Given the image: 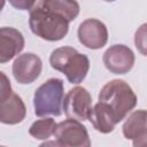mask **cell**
Instances as JSON below:
<instances>
[{"mask_svg": "<svg viewBox=\"0 0 147 147\" xmlns=\"http://www.w3.org/2000/svg\"><path fill=\"white\" fill-rule=\"evenodd\" d=\"M29 11L32 33L47 41H57L67 36L69 23L79 14V5L70 0H37Z\"/></svg>", "mask_w": 147, "mask_h": 147, "instance_id": "cell-1", "label": "cell"}, {"mask_svg": "<svg viewBox=\"0 0 147 147\" xmlns=\"http://www.w3.org/2000/svg\"><path fill=\"white\" fill-rule=\"evenodd\" d=\"M99 102L107 109L117 124L136 107L137 95L125 80L113 79L101 88Z\"/></svg>", "mask_w": 147, "mask_h": 147, "instance_id": "cell-2", "label": "cell"}, {"mask_svg": "<svg viewBox=\"0 0 147 147\" xmlns=\"http://www.w3.org/2000/svg\"><path fill=\"white\" fill-rule=\"evenodd\" d=\"M49 64L53 69L64 74L71 84L82 83L90 70L88 57L71 46L55 48L51 53Z\"/></svg>", "mask_w": 147, "mask_h": 147, "instance_id": "cell-3", "label": "cell"}, {"mask_svg": "<svg viewBox=\"0 0 147 147\" xmlns=\"http://www.w3.org/2000/svg\"><path fill=\"white\" fill-rule=\"evenodd\" d=\"M63 80L60 78H49L42 83L34 92L33 107L36 116H60L63 110Z\"/></svg>", "mask_w": 147, "mask_h": 147, "instance_id": "cell-4", "label": "cell"}, {"mask_svg": "<svg viewBox=\"0 0 147 147\" xmlns=\"http://www.w3.org/2000/svg\"><path fill=\"white\" fill-rule=\"evenodd\" d=\"M92 109V96L85 87L75 86L64 95L63 111L69 119L78 122L87 121Z\"/></svg>", "mask_w": 147, "mask_h": 147, "instance_id": "cell-5", "label": "cell"}, {"mask_svg": "<svg viewBox=\"0 0 147 147\" xmlns=\"http://www.w3.org/2000/svg\"><path fill=\"white\" fill-rule=\"evenodd\" d=\"M54 137L63 147H91L86 127L78 121L64 119L56 126Z\"/></svg>", "mask_w": 147, "mask_h": 147, "instance_id": "cell-6", "label": "cell"}, {"mask_svg": "<svg viewBox=\"0 0 147 147\" xmlns=\"http://www.w3.org/2000/svg\"><path fill=\"white\" fill-rule=\"evenodd\" d=\"M102 61L105 67L111 74L123 75L133 68L136 57L130 47L122 44H116L110 46L103 53Z\"/></svg>", "mask_w": 147, "mask_h": 147, "instance_id": "cell-7", "label": "cell"}, {"mask_svg": "<svg viewBox=\"0 0 147 147\" xmlns=\"http://www.w3.org/2000/svg\"><path fill=\"white\" fill-rule=\"evenodd\" d=\"M79 42L90 48H102L108 41V30L105 23L96 18H87L83 21L77 30Z\"/></svg>", "mask_w": 147, "mask_h": 147, "instance_id": "cell-8", "label": "cell"}, {"mask_svg": "<svg viewBox=\"0 0 147 147\" xmlns=\"http://www.w3.org/2000/svg\"><path fill=\"white\" fill-rule=\"evenodd\" d=\"M42 70L41 59L34 53L18 55L11 67L13 76L20 84H31L40 76Z\"/></svg>", "mask_w": 147, "mask_h": 147, "instance_id": "cell-9", "label": "cell"}, {"mask_svg": "<svg viewBox=\"0 0 147 147\" xmlns=\"http://www.w3.org/2000/svg\"><path fill=\"white\" fill-rule=\"evenodd\" d=\"M25 45L21 31L15 28L3 26L0 29V62L6 63L18 55Z\"/></svg>", "mask_w": 147, "mask_h": 147, "instance_id": "cell-10", "label": "cell"}, {"mask_svg": "<svg viewBox=\"0 0 147 147\" xmlns=\"http://www.w3.org/2000/svg\"><path fill=\"white\" fill-rule=\"evenodd\" d=\"M26 115V108L22 98L13 93L8 98L0 100V121L3 124H18Z\"/></svg>", "mask_w": 147, "mask_h": 147, "instance_id": "cell-11", "label": "cell"}, {"mask_svg": "<svg viewBox=\"0 0 147 147\" xmlns=\"http://www.w3.org/2000/svg\"><path fill=\"white\" fill-rule=\"evenodd\" d=\"M123 136L129 140H134L147 131V110L138 109L132 111L122 126Z\"/></svg>", "mask_w": 147, "mask_h": 147, "instance_id": "cell-12", "label": "cell"}, {"mask_svg": "<svg viewBox=\"0 0 147 147\" xmlns=\"http://www.w3.org/2000/svg\"><path fill=\"white\" fill-rule=\"evenodd\" d=\"M88 121L91 122L93 127L101 133L113 132L115 129V125H116L111 115L107 111V109L100 102L94 105V107L91 111V115L88 117Z\"/></svg>", "mask_w": 147, "mask_h": 147, "instance_id": "cell-13", "label": "cell"}, {"mask_svg": "<svg viewBox=\"0 0 147 147\" xmlns=\"http://www.w3.org/2000/svg\"><path fill=\"white\" fill-rule=\"evenodd\" d=\"M56 126L57 124L53 118L45 117L33 122L29 129V133L31 137L38 140H47L51 136H54Z\"/></svg>", "mask_w": 147, "mask_h": 147, "instance_id": "cell-14", "label": "cell"}, {"mask_svg": "<svg viewBox=\"0 0 147 147\" xmlns=\"http://www.w3.org/2000/svg\"><path fill=\"white\" fill-rule=\"evenodd\" d=\"M134 45L138 52L147 56V23L141 24L134 33Z\"/></svg>", "mask_w": 147, "mask_h": 147, "instance_id": "cell-15", "label": "cell"}, {"mask_svg": "<svg viewBox=\"0 0 147 147\" xmlns=\"http://www.w3.org/2000/svg\"><path fill=\"white\" fill-rule=\"evenodd\" d=\"M1 75V95H0V100L8 98L10 94H13V90H11V85L9 79L7 78V76L5 75V72H0Z\"/></svg>", "mask_w": 147, "mask_h": 147, "instance_id": "cell-16", "label": "cell"}, {"mask_svg": "<svg viewBox=\"0 0 147 147\" xmlns=\"http://www.w3.org/2000/svg\"><path fill=\"white\" fill-rule=\"evenodd\" d=\"M10 3L18 8V9H22V10H30L34 3V1H26V0H18V1H10Z\"/></svg>", "mask_w": 147, "mask_h": 147, "instance_id": "cell-17", "label": "cell"}, {"mask_svg": "<svg viewBox=\"0 0 147 147\" xmlns=\"http://www.w3.org/2000/svg\"><path fill=\"white\" fill-rule=\"evenodd\" d=\"M132 145L133 147H147V131L132 140Z\"/></svg>", "mask_w": 147, "mask_h": 147, "instance_id": "cell-18", "label": "cell"}, {"mask_svg": "<svg viewBox=\"0 0 147 147\" xmlns=\"http://www.w3.org/2000/svg\"><path fill=\"white\" fill-rule=\"evenodd\" d=\"M38 147H63L57 140H46L42 144H40Z\"/></svg>", "mask_w": 147, "mask_h": 147, "instance_id": "cell-19", "label": "cell"}, {"mask_svg": "<svg viewBox=\"0 0 147 147\" xmlns=\"http://www.w3.org/2000/svg\"><path fill=\"white\" fill-rule=\"evenodd\" d=\"M1 147H6V146H1Z\"/></svg>", "mask_w": 147, "mask_h": 147, "instance_id": "cell-20", "label": "cell"}]
</instances>
